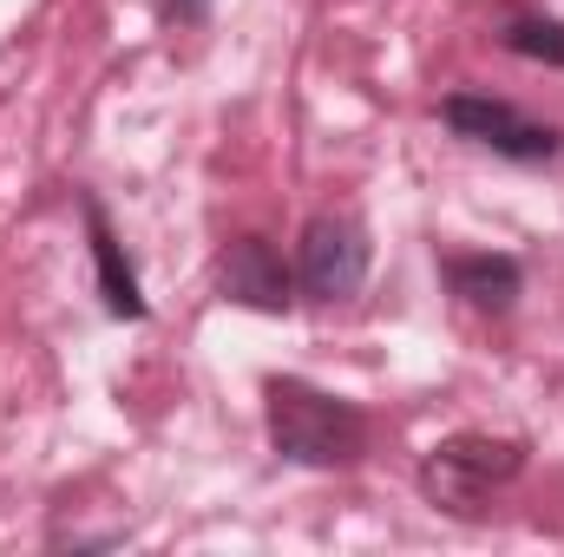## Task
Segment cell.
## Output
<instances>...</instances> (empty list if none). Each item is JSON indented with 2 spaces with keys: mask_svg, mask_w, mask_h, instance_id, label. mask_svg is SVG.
Here are the masks:
<instances>
[{
  "mask_svg": "<svg viewBox=\"0 0 564 557\" xmlns=\"http://www.w3.org/2000/svg\"><path fill=\"white\" fill-rule=\"evenodd\" d=\"M446 288H453L466 308H479V315H506V308L519 302V288H525V270H519V256H492V250H479V256H446Z\"/></svg>",
  "mask_w": 564,
  "mask_h": 557,
  "instance_id": "7",
  "label": "cell"
},
{
  "mask_svg": "<svg viewBox=\"0 0 564 557\" xmlns=\"http://www.w3.org/2000/svg\"><path fill=\"white\" fill-rule=\"evenodd\" d=\"M499 46L519 53V59H539V66H564V20L532 13V7H506V20H499Z\"/></svg>",
  "mask_w": 564,
  "mask_h": 557,
  "instance_id": "8",
  "label": "cell"
},
{
  "mask_svg": "<svg viewBox=\"0 0 564 557\" xmlns=\"http://www.w3.org/2000/svg\"><path fill=\"white\" fill-rule=\"evenodd\" d=\"M263 419H270V446L308 472H341L368 452V414L295 374L263 381Z\"/></svg>",
  "mask_w": 564,
  "mask_h": 557,
  "instance_id": "1",
  "label": "cell"
},
{
  "mask_svg": "<svg viewBox=\"0 0 564 557\" xmlns=\"http://www.w3.org/2000/svg\"><path fill=\"white\" fill-rule=\"evenodd\" d=\"M440 125H446L453 139L506 157V164H552L564 151L558 125H539V119H525L512 99H492V92H446V99H440Z\"/></svg>",
  "mask_w": 564,
  "mask_h": 557,
  "instance_id": "3",
  "label": "cell"
},
{
  "mask_svg": "<svg viewBox=\"0 0 564 557\" xmlns=\"http://www.w3.org/2000/svg\"><path fill=\"white\" fill-rule=\"evenodd\" d=\"M171 13H177V20H204V13H210V0H171Z\"/></svg>",
  "mask_w": 564,
  "mask_h": 557,
  "instance_id": "9",
  "label": "cell"
},
{
  "mask_svg": "<svg viewBox=\"0 0 564 557\" xmlns=\"http://www.w3.org/2000/svg\"><path fill=\"white\" fill-rule=\"evenodd\" d=\"M217 288H224V302L257 308V315H289L295 308V270L282 263V250L270 237H237L217 256Z\"/></svg>",
  "mask_w": 564,
  "mask_h": 557,
  "instance_id": "5",
  "label": "cell"
},
{
  "mask_svg": "<svg viewBox=\"0 0 564 557\" xmlns=\"http://www.w3.org/2000/svg\"><path fill=\"white\" fill-rule=\"evenodd\" d=\"M79 217H86V243H93V270H99V302H106V315H112V321H144L151 308H144L139 270H132L126 243L112 237L99 197H79Z\"/></svg>",
  "mask_w": 564,
  "mask_h": 557,
  "instance_id": "6",
  "label": "cell"
},
{
  "mask_svg": "<svg viewBox=\"0 0 564 557\" xmlns=\"http://www.w3.org/2000/svg\"><path fill=\"white\" fill-rule=\"evenodd\" d=\"M368 230L348 210H315L302 230V256H295V288L308 302H348L368 282Z\"/></svg>",
  "mask_w": 564,
  "mask_h": 557,
  "instance_id": "4",
  "label": "cell"
},
{
  "mask_svg": "<svg viewBox=\"0 0 564 557\" xmlns=\"http://www.w3.org/2000/svg\"><path fill=\"white\" fill-rule=\"evenodd\" d=\"M525 439H492V433H453L440 439L421 459V492L426 505L453 512V518H473L499 485H512L525 472Z\"/></svg>",
  "mask_w": 564,
  "mask_h": 557,
  "instance_id": "2",
  "label": "cell"
}]
</instances>
